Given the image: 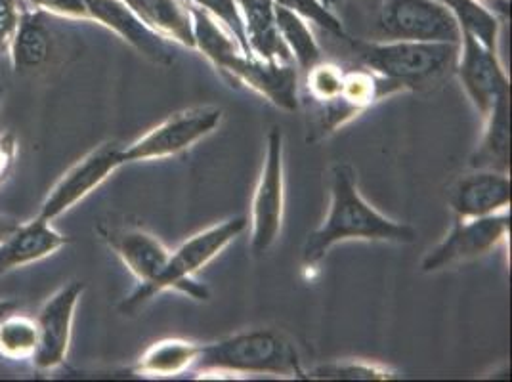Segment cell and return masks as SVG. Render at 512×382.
Returning <instances> with one entry per match:
<instances>
[{"label":"cell","instance_id":"cell-7","mask_svg":"<svg viewBox=\"0 0 512 382\" xmlns=\"http://www.w3.org/2000/svg\"><path fill=\"white\" fill-rule=\"evenodd\" d=\"M377 35L381 41H461L459 23L440 0H383L377 14Z\"/></svg>","mask_w":512,"mask_h":382},{"label":"cell","instance_id":"cell-17","mask_svg":"<svg viewBox=\"0 0 512 382\" xmlns=\"http://www.w3.org/2000/svg\"><path fill=\"white\" fill-rule=\"evenodd\" d=\"M107 245L121 258L138 285H148L163 272L171 251L155 237L138 228H113L102 232Z\"/></svg>","mask_w":512,"mask_h":382},{"label":"cell","instance_id":"cell-20","mask_svg":"<svg viewBox=\"0 0 512 382\" xmlns=\"http://www.w3.org/2000/svg\"><path fill=\"white\" fill-rule=\"evenodd\" d=\"M509 96L501 98L484 117L486 130L482 142L470 157L472 169L509 172V146H511V121H509Z\"/></svg>","mask_w":512,"mask_h":382},{"label":"cell","instance_id":"cell-30","mask_svg":"<svg viewBox=\"0 0 512 382\" xmlns=\"http://www.w3.org/2000/svg\"><path fill=\"white\" fill-rule=\"evenodd\" d=\"M18 157V140L14 132L0 134V186L10 178Z\"/></svg>","mask_w":512,"mask_h":382},{"label":"cell","instance_id":"cell-33","mask_svg":"<svg viewBox=\"0 0 512 382\" xmlns=\"http://www.w3.org/2000/svg\"><path fill=\"white\" fill-rule=\"evenodd\" d=\"M18 302L16 300H8V298H0V319L6 318L8 314L16 312Z\"/></svg>","mask_w":512,"mask_h":382},{"label":"cell","instance_id":"cell-25","mask_svg":"<svg viewBox=\"0 0 512 382\" xmlns=\"http://www.w3.org/2000/svg\"><path fill=\"white\" fill-rule=\"evenodd\" d=\"M448 6L459 23L461 33H467L490 50H497L499 25L488 8L480 0H440Z\"/></svg>","mask_w":512,"mask_h":382},{"label":"cell","instance_id":"cell-32","mask_svg":"<svg viewBox=\"0 0 512 382\" xmlns=\"http://www.w3.org/2000/svg\"><path fill=\"white\" fill-rule=\"evenodd\" d=\"M20 224H22V222H18L16 218H10V216L0 214V243L6 241L10 235L14 234Z\"/></svg>","mask_w":512,"mask_h":382},{"label":"cell","instance_id":"cell-5","mask_svg":"<svg viewBox=\"0 0 512 382\" xmlns=\"http://www.w3.org/2000/svg\"><path fill=\"white\" fill-rule=\"evenodd\" d=\"M363 67L377 73L400 90H421L440 83L455 71L459 44L419 41L354 43Z\"/></svg>","mask_w":512,"mask_h":382},{"label":"cell","instance_id":"cell-27","mask_svg":"<svg viewBox=\"0 0 512 382\" xmlns=\"http://www.w3.org/2000/svg\"><path fill=\"white\" fill-rule=\"evenodd\" d=\"M281 6L297 12L304 20L318 23L323 29L344 37V29H342L341 22L329 12V8H325L320 0H274Z\"/></svg>","mask_w":512,"mask_h":382},{"label":"cell","instance_id":"cell-29","mask_svg":"<svg viewBox=\"0 0 512 382\" xmlns=\"http://www.w3.org/2000/svg\"><path fill=\"white\" fill-rule=\"evenodd\" d=\"M22 12V0H0V58L8 54Z\"/></svg>","mask_w":512,"mask_h":382},{"label":"cell","instance_id":"cell-10","mask_svg":"<svg viewBox=\"0 0 512 382\" xmlns=\"http://www.w3.org/2000/svg\"><path fill=\"white\" fill-rule=\"evenodd\" d=\"M121 149L115 142H106L86 153L71 169L65 170L62 178L48 191L37 216L54 222L79 205L92 191L100 188L115 170L125 165Z\"/></svg>","mask_w":512,"mask_h":382},{"label":"cell","instance_id":"cell-22","mask_svg":"<svg viewBox=\"0 0 512 382\" xmlns=\"http://www.w3.org/2000/svg\"><path fill=\"white\" fill-rule=\"evenodd\" d=\"M201 344L188 340L169 339L155 342L138 360L134 371L150 377H171L192 369Z\"/></svg>","mask_w":512,"mask_h":382},{"label":"cell","instance_id":"cell-2","mask_svg":"<svg viewBox=\"0 0 512 382\" xmlns=\"http://www.w3.org/2000/svg\"><path fill=\"white\" fill-rule=\"evenodd\" d=\"M306 90L312 100V109L308 111V142L337 132L367 107L390 94L402 92L367 67L344 69L323 60L306 71Z\"/></svg>","mask_w":512,"mask_h":382},{"label":"cell","instance_id":"cell-11","mask_svg":"<svg viewBox=\"0 0 512 382\" xmlns=\"http://www.w3.org/2000/svg\"><path fill=\"white\" fill-rule=\"evenodd\" d=\"M509 222L511 218L507 213L457 220L451 232L425 255L421 270L425 274H436L455 264L488 255L507 239Z\"/></svg>","mask_w":512,"mask_h":382},{"label":"cell","instance_id":"cell-26","mask_svg":"<svg viewBox=\"0 0 512 382\" xmlns=\"http://www.w3.org/2000/svg\"><path fill=\"white\" fill-rule=\"evenodd\" d=\"M396 373L388 367L363 361H344L327 363L312 369L306 379H325V381H386L394 379Z\"/></svg>","mask_w":512,"mask_h":382},{"label":"cell","instance_id":"cell-31","mask_svg":"<svg viewBox=\"0 0 512 382\" xmlns=\"http://www.w3.org/2000/svg\"><path fill=\"white\" fill-rule=\"evenodd\" d=\"M197 4L207 6L209 10H213L214 14H218L224 22L228 23L235 33L241 37L239 31V22H237V14H235V0H192ZM243 41V39H241Z\"/></svg>","mask_w":512,"mask_h":382},{"label":"cell","instance_id":"cell-13","mask_svg":"<svg viewBox=\"0 0 512 382\" xmlns=\"http://www.w3.org/2000/svg\"><path fill=\"white\" fill-rule=\"evenodd\" d=\"M85 291L81 281H69L54 295L46 298L43 308L37 314L39 344L33 356V365L39 371H50L64 363L71 344L75 310Z\"/></svg>","mask_w":512,"mask_h":382},{"label":"cell","instance_id":"cell-34","mask_svg":"<svg viewBox=\"0 0 512 382\" xmlns=\"http://www.w3.org/2000/svg\"><path fill=\"white\" fill-rule=\"evenodd\" d=\"M320 2L325 8H333V6H337L341 0H320Z\"/></svg>","mask_w":512,"mask_h":382},{"label":"cell","instance_id":"cell-19","mask_svg":"<svg viewBox=\"0 0 512 382\" xmlns=\"http://www.w3.org/2000/svg\"><path fill=\"white\" fill-rule=\"evenodd\" d=\"M130 12L167 43L195 48L190 0H123Z\"/></svg>","mask_w":512,"mask_h":382},{"label":"cell","instance_id":"cell-3","mask_svg":"<svg viewBox=\"0 0 512 382\" xmlns=\"http://www.w3.org/2000/svg\"><path fill=\"white\" fill-rule=\"evenodd\" d=\"M193 367L199 373L306 377L297 348L274 329L243 331L213 344H201Z\"/></svg>","mask_w":512,"mask_h":382},{"label":"cell","instance_id":"cell-35","mask_svg":"<svg viewBox=\"0 0 512 382\" xmlns=\"http://www.w3.org/2000/svg\"><path fill=\"white\" fill-rule=\"evenodd\" d=\"M362 2H371V4H381L383 0H362Z\"/></svg>","mask_w":512,"mask_h":382},{"label":"cell","instance_id":"cell-14","mask_svg":"<svg viewBox=\"0 0 512 382\" xmlns=\"http://www.w3.org/2000/svg\"><path fill=\"white\" fill-rule=\"evenodd\" d=\"M449 207L457 220L507 213L511 207V178L507 172L476 169L455 182Z\"/></svg>","mask_w":512,"mask_h":382},{"label":"cell","instance_id":"cell-6","mask_svg":"<svg viewBox=\"0 0 512 382\" xmlns=\"http://www.w3.org/2000/svg\"><path fill=\"white\" fill-rule=\"evenodd\" d=\"M209 62L232 85L247 86L285 111L299 109L297 65L258 60L241 43L224 48Z\"/></svg>","mask_w":512,"mask_h":382},{"label":"cell","instance_id":"cell-18","mask_svg":"<svg viewBox=\"0 0 512 382\" xmlns=\"http://www.w3.org/2000/svg\"><path fill=\"white\" fill-rule=\"evenodd\" d=\"M67 241L44 218L37 216L31 222H22L14 234L0 243V276L58 253Z\"/></svg>","mask_w":512,"mask_h":382},{"label":"cell","instance_id":"cell-4","mask_svg":"<svg viewBox=\"0 0 512 382\" xmlns=\"http://www.w3.org/2000/svg\"><path fill=\"white\" fill-rule=\"evenodd\" d=\"M247 224L249 222L245 216H235L184 241L176 251H172L163 272L148 285H138L121 302L119 310L125 316H134L155 295L172 289L182 291L195 300H209V289L193 281V276L243 234Z\"/></svg>","mask_w":512,"mask_h":382},{"label":"cell","instance_id":"cell-15","mask_svg":"<svg viewBox=\"0 0 512 382\" xmlns=\"http://www.w3.org/2000/svg\"><path fill=\"white\" fill-rule=\"evenodd\" d=\"M85 4L88 22L113 31L151 62L171 64L172 54L167 41L140 22L123 0H85Z\"/></svg>","mask_w":512,"mask_h":382},{"label":"cell","instance_id":"cell-1","mask_svg":"<svg viewBox=\"0 0 512 382\" xmlns=\"http://www.w3.org/2000/svg\"><path fill=\"white\" fill-rule=\"evenodd\" d=\"M415 237L411 226L386 218L363 199L352 167L335 165L331 170L329 213L320 228L308 235L302 247V264L306 268L316 266L335 245L352 239L413 243Z\"/></svg>","mask_w":512,"mask_h":382},{"label":"cell","instance_id":"cell-9","mask_svg":"<svg viewBox=\"0 0 512 382\" xmlns=\"http://www.w3.org/2000/svg\"><path fill=\"white\" fill-rule=\"evenodd\" d=\"M285 209L283 134L278 127L268 132L264 163L251 205V251L262 256L278 239Z\"/></svg>","mask_w":512,"mask_h":382},{"label":"cell","instance_id":"cell-24","mask_svg":"<svg viewBox=\"0 0 512 382\" xmlns=\"http://www.w3.org/2000/svg\"><path fill=\"white\" fill-rule=\"evenodd\" d=\"M37 344L39 329L35 318L12 312L0 319V356L4 360H33Z\"/></svg>","mask_w":512,"mask_h":382},{"label":"cell","instance_id":"cell-16","mask_svg":"<svg viewBox=\"0 0 512 382\" xmlns=\"http://www.w3.org/2000/svg\"><path fill=\"white\" fill-rule=\"evenodd\" d=\"M235 14L243 44L255 58L295 64L279 35L274 0H235Z\"/></svg>","mask_w":512,"mask_h":382},{"label":"cell","instance_id":"cell-36","mask_svg":"<svg viewBox=\"0 0 512 382\" xmlns=\"http://www.w3.org/2000/svg\"><path fill=\"white\" fill-rule=\"evenodd\" d=\"M2 96H4V90H2V86H0V104H2Z\"/></svg>","mask_w":512,"mask_h":382},{"label":"cell","instance_id":"cell-21","mask_svg":"<svg viewBox=\"0 0 512 382\" xmlns=\"http://www.w3.org/2000/svg\"><path fill=\"white\" fill-rule=\"evenodd\" d=\"M50 33L37 14L23 10L20 25L8 48V56L14 71H33L46 64L50 58Z\"/></svg>","mask_w":512,"mask_h":382},{"label":"cell","instance_id":"cell-28","mask_svg":"<svg viewBox=\"0 0 512 382\" xmlns=\"http://www.w3.org/2000/svg\"><path fill=\"white\" fill-rule=\"evenodd\" d=\"M39 12L73 20V22H88L85 0H27Z\"/></svg>","mask_w":512,"mask_h":382},{"label":"cell","instance_id":"cell-23","mask_svg":"<svg viewBox=\"0 0 512 382\" xmlns=\"http://www.w3.org/2000/svg\"><path fill=\"white\" fill-rule=\"evenodd\" d=\"M276 22L279 35L299 69L308 71L310 67L320 64L323 60L320 44L302 16L276 2Z\"/></svg>","mask_w":512,"mask_h":382},{"label":"cell","instance_id":"cell-12","mask_svg":"<svg viewBox=\"0 0 512 382\" xmlns=\"http://www.w3.org/2000/svg\"><path fill=\"white\" fill-rule=\"evenodd\" d=\"M455 73L482 117H486L501 98L509 96V77L497 58V50L486 48L467 33H461Z\"/></svg>","mask_w":512,"mask_h":382},{"label":"cell","instance_id":"cell-8","mask_svg":"<svg viewBox=\"0 0 512 382\" xmlns=\"http://www.w3.org/2000/svg\"><path fill=\"white\" fill-rule=\"evenodd\" d=\"M224 111L216 106H199L178 111L151 128L142 138L121 149L123 163H140L174 157L213 134L222 123Z\"/></svg>","mask_w":512,"mask_h":382}]
</instances>
